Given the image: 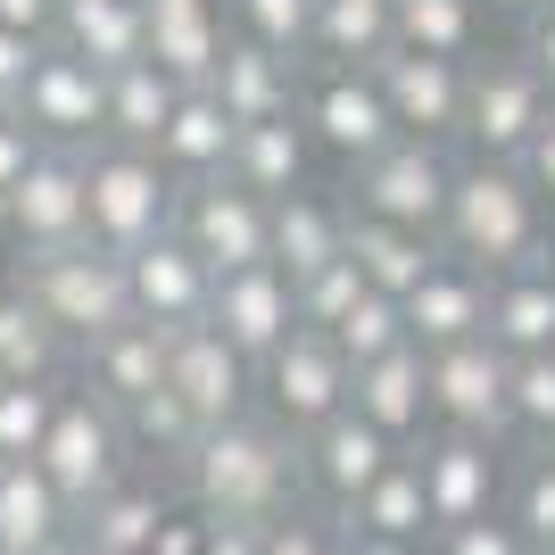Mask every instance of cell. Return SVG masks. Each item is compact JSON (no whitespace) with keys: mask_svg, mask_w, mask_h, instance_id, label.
I'll use <instances>...</instances> for the list:
<instances>
[{"mask_svg":"<svg viewBox=\"0 0 555 555\" xmlns=\"http://www.w3.org/2000/svg\"><path fill=\"white\" fill-rule=\"evenodd\" d=\"M183 489L208 522H274L299 506V440L274 415H232L216 431H199V448L183 456Z\"/></svg>","mask_w":555,"mask_h":555,"instance_id":"obj_1","label":"cell"},{"mask_svg":"<svg viewBox=\"0 0 555 555\" xmlns=\"http://www.w3.org/2000/svg\"><path fill=\"white\" fill-rule=\"evenodd\" d=\"M440 249L481 266V274H514V266H547L555 232L539 191L522 183L514 158H456V183H448V216H440Z\"/></svg>","mask_w":555,"mask_h":555,"instance_id":"obj_2","label":"cell"},{"mask_svg":"<svg viewBox=\"0 0 555 555\" xmlns=\"http://www.w3.org/2000/svg\"><path fill=\"white\" fill-rule=\"evenodd\" d=\"M9 282L67 332V348H92V340H108L116 324H141L133 315V282H125V257L100 249V241H75V249H50V257H17Z\"/></svg>","mask_w":555,"mask_h":555,"instance_id":"obj_3","label":"cell"},{"mask_svg":"<svg viewBox=\"0 0 555 555\" xmlns=\"http://www.w3.org/2000/svg\"><path fill=\"white\" fill-rule=\"evenodd\" d=\"M175 199H183V183L158 166V150H133V141L83 150V216H92L100 249H150L158 232H175Z\"/></svg>","mask_w":555,"mask_h":555,"instance_id":"obj_4","label":"cell"},{"mask_svg":"<svg viewBox=\"0 0 555 555\" xmlns=\"http://www.w3.org/2000/svg\"><path fill=\"white\" fill-rule=\"evenodd\" d=\"M34 464H42L50 481L75 498V514H83L100 489H116L125 473H133V440H125V415H116L100 390L67 382V398H59V415H50V440H42V456H34Z\"/></svg>","mask_w":555,"mask_h":555,"instance_id":"obj_5","label":"cell"},{"mask_svg":"<svg viewBox=\"0 0 555 555\" xmlns=\"http://www.w3.org/2000/svg\"><path fill=\"white\" fill-rule=\"evenodd\" d=\"M448 183H456L448 141L398 133L390 150H373L365 166H348V208H357V216H390V224H415V232H440Z\"/></svg>","mask_w":555,"mask_h":555,"instance_id":"obj_6","label":"cell"},{"mask_svg":"<svg viewBox=\"0 0 555 555\" xmlns=\"http://www.w3.org/2000/svg\"><path fill=\"white\" fill-rule=\"evenodd\" d=\"M299 125L315 133V150L340 166H365L373 150H390L398 141V116L373 83V67H315L307 59L299 75Z\"/></svg>","mask_w":555,"mask_h":555,"instance_id":"obj_7","label":"cell"},{"mask_svg":"<svg viewBox=\"0 0 555 555\" xmlns=\"http://www.w3.org/2000/svg\"><path fill=\"white\" fill-rule=\"evenodd\" d=\"M175 232L208 257L216 274H241V266H266L274 257V199L232 175H208V183H183L175 199Z\"/></svg>","mask_w":555,"mask_h":555,"instance_id":"obj_8","label":"cell"},{"mask_svg":"<svg viewBox=\"0 0 555 555\" xmlns=\"http://www.w3.org/2000/svg\"><path fill=\"white\" fill-rule=\"evenodd\" d=\"M555 116V92L531 59H481L464 67V150L473 158H522L531 133Z\"/></svg>","mask_w":555,"mask_h":555,"instance_id":"obj_9","label":"cell"},{"mask_svg":"<svg viewBox=\"0 0 555 555\" xmlns=\"http://www.w3.org/2000/svg\"><path fill=\"white\" fill-rule=\"evenodd\" d=\"M9 108L34 125L42 150H100V133H108V75H100L92 59H75V50L50 42Z\"/></svg>","mask_w":555,"mask_h":555,"instance_id":"obj_10","label":"cell"},{"mask_svg":"<svg viewBox=\"0 0 555 555\" xmlns=\"http://www.w3.org/2000/svg\"><path fill=\"white\" fill-rule=\"evenodd\" d=\"M348 382H357V373H348V357L332 348V332H307V324L291 332L266 365H257V398H266V415H274L291 440H307L315 423L340 415V406H348Z\"/></svg>","mask_w":555,"mask_h":555,"instance_id":"obj_11","label":"cell"},{"mask_svg":"<svg viewBox=\"0 0 555 555\" xmlns=\"http://www.w3.org/2000/svg\"><path fill=\"white\" fill-rule=\"evenodd\" d=\"M0 232L17 257H50L92 241V216H83V150H42L25 166V183L0 199Z\"/></svg>","mask_w":555,"mask_h":555,"instance_id":"obj_12","label":"cell"},{"mask_svg":"<svg viewBox=\"0 0 555 555\" xmlns=\"http://www.w3.org/2000/svg\"><path fill=\"white\" fill-rule=\"evenodd\" d=\"M423 464V498H431V539L456 531V522H481L506 498V440H481V431H448L415 448Z\"/></svg>","mask_w":555,"mask_h":555,"instance_id":"obj_13","label":"cell"},{"mask_svg":"<svg viewBox=\"0 0 555 555\" xmlns=\"http://www.w3.org/2000/svg\"><path fill=\"white\" fill-rule=\"evenodd\" d=\"M506 390H514V357L489 340V332L431 348V423L506 440Z\"/></svg>","mask_w":555,"mask_h":555,"instance_id":"obj_14","label":"cell"},{"mask_svg":"<svg viewBox=\"0 0 555 555\" xmlns=\"http://www.w3.org/2000/svg\"><path fill=\"white\" fill-rule=\"evenodd\" d=\"M390 464H398V440L382 431V423H365L357 406H340L332 423H315V431L299 440V481L324 498V514H348Z\"/></svg>","mask_w":555,"mask_h":555,"instance_id":"obj_15","label":"cell"},{"mask_svg":"<svg viewBox=\"0 0 555 555\" xmlns=\"http://www.w3.org/2000/svg\"><path fill=\"white\" fill-rule=\"evenodd\" d=\"M166 390H175L191 415L216 431V423L249 415L257 365H249V357H241L216 324H183V332H166Z\"/></svg>","mask_w":555,"mask_h":555,"instance_id":"obj_16","label":"cell"},{"mask_svg":"<svg viewBox=\"0 0 555 555\" xmlns=\"http://www.w3.org/2000/svg\"><path fill=\"white\" fill-rule=\"evenodd\" d=\"M464 67L473 59H423V50H382L373 59V83L390 100L398 133L415 141H464Z\"/></svg>","mask_w":555,"mask_h":555,"instance_id":"obj_17","label":"cell"},{"mask_svg":"<svg viewBox=\"0 0 555 555\" xmlns=\"http://www.w3.org/2000/svg\"><path fill=\"white\" fill-rule=\"evenodd\" d=\"M125 282H133V315L158 332L208 324V307H216V266L191 249L183 232H158L150 249H133L125 257Z\"/></svg>","mask_w":555,"mask_h":555,"instance_id":"obj_18","label":"cell"},{"mask_svg":"<svg viewBox=\"0 0 555 555\" xmlns=\"http://www.w3.org/2000/svg\"><path fill=\"white\" fill-rule=\"evenodd\" d=\"M208 324L224 332L249 365H266L291 332H299V299H291V274H282L274 257L266 266H241V274H216V307H208Z\"/></svg>","mask_w":555,"mask_h":555,"instance_id":"obj_19","label":"cell"},{"mask_svg":"<svg viewBox=\"0 0 555 555\" xmlns=\"http://www.w3.org/2000/svg\"><path fill=\"white\" fill-rule=\"evenodd\" d=\"M398 307H406V340L431 357V348H448V340L489 332V274H481V266H464V257H440Z\"/></svg>","mask_w":555,"mask_h":555,"instance_id":"obj_20","label":"cell"},{"mask_svg":"<svg viewBox=\"0 0 555 555\" xmlns=\"http://www.w3.org/2000/svg\"><path fill=\"white\" fill-rule=\"evenodd\" d=\"M75 547V498L42 464H0V555H67Z\"/></svg>","mask_w":555,"mask_h":555,"instance_id":"obj_21","label":"cell"},{"mask_svg":"<svg viewBox=\"0 0 555 555\" xmlns=\"http://www.w3.org/2000/svg\"><path fill=\"white\" fill-rule=\"evenodd\" d=\"M299 75H307V59L266 50V42H241V34H232L224 59H216V75H208V92L224 100L232 125H266V116H291V108H299Z\"/></svg>","mask_w":555,"mask_h":555,"instance_id":"obj_22","label":"cell"},{"mask_svg":"<svg viewBox=\"0 0 555 555\" xmlns=\"http://www.w3.org/2000/svg\"><path fill=\"white\" fill-rule=\"evenodd\" d=\"M348 406H357L365 423H382L398 448L423 440V423H431V357H423L415 340H398L390 357L357 365V382H348Z\"/></svg>","mask_w":555,"mask_h":555,"instance_id":"obj_23","label":"cell"},{"mask_svg":"<svg viewBox=\"0 0 555 555\" xmlns=\"http://www.w3.org/2000/svg\"><path fill=\"white\" fill-rule=\"evenodd\" d=\"M141 25H150V59L175 83H208L224 42H232L224 0H141Z\"/></svg>","mask_w":555,"mask_h":555,"instance_id":"obj_24","label":"cell"},{"mask_svg":"<svg viewBox=\"0 0 555 555\" xmlns=\"http://www.w3.org/2000/svg\"><path fill=\"white\" fill-rule=\"evenodd\" d=\"M75 382L83 390H100L125 415V406H141L150 390H166V332L158 324H116L108 340L75 348Z\"/></svg>","mask_w":555,"mask_h":555,"instance_id":"obj_25","label":"cell"},{"mask_svg":"<svg viewBox=\"0 0 555 555\" xmlns=\"http://www.w3.org/2000/svg\"><path fill=\"white\" fill-rule=\"evenodd\" d=\"M232 133H241V125L224 116V100H216L208 83H191V92L175 100V116L158 125L150 150H158V166L175 175V183H208V175L232 166Z\"/></svg>","mask_w":555,"mask_h":555,"instance_id":"obj_26","label":"cell"},{"mask_svg":"<svg viewBox=\"0 0 555 555\" xmlns=\"http://www.w3.org/2000/svg\"><path fill=\"white\" fill-rule=\"evenodd\" d=\"M348 257H357L365 291L406 299L448 249H440V232H415V224H390V216H357V208H348Z\"/></svg>","mask_w":555,"mask_h":555,"instance_id":"obj_27","label":"cell"},{"mask_svg":"<svg viewBox=\"0 0 555 555\" xmlns=\"http://www.w3.org/2000/svg\"><path fill=\"white\" fill-rule=\"evenodd\" d=\"M307 166H315V133H307L299 108H291V116H266V125H241L224 175L266 191V199H291V191H307Z\"/></svg>","mask_w":555,"mask_h":555,"instance_id":"obj_28","label":"cell"},{"mask_svg":"<svg viewBox=\"0 0 555 555\" xmlns=\"http://www.w3.org/2000/svg\"><path fill=\"white\" fill-rule=\"evenodd\" d=\"M50 42L75 50V59H92V67L108 75V67L150 59V25H141V0H59Z\"/></svg>","mask_w":555,"mask_h":555,"instance_id":"obj_29","label":"cell"},{"mask_svg":"<svg viewBox=\"0 0 555 555\" xmlns=\"http://www.w3.org/2000/svg\"><path fill=\"white\" fill-rule=\"evenodd\" d=\"M489 340L506 357H547L555 348V266L489 274Z\"/></svg>","mask_w":555,"mask_h":555,"instance_id":"obj_30","label":"cell"},{"mask_svg":"<svg viewBox=\"0 0 555 555\" xmlns=\"http://www.w3.org/2000/svg\"><path fill=\"white\" fill-rule=\"evenodd\" d=\"M158 522H166V489H150V481L125 473L116 489H100L92 506L75 514V547L83 555H150Z\"/></svg>","mask_w":555,"mask_h":555,"instance_id":"obj_31","label":"cell"},{"mask_svg":"<svg viewBox=\"0 0 555 555\" xmlns=\"http://www.w3.org/2000/svg\"><path fill=\"white\" fill-rule=\"evenodd\" d=\"M67 365H75L67 332L17 282H0V382H67Z\"/></svg>","mask_w":555,"mask_h":555,"instance_id":"obj_32","label":"cell"},{"mask_svg":"<svg viewBox=\"0 0 555 555\" xmlns=\"http://www.w3.org/2000/svg\"><path fill=\"white\" fill-rule=\"evenodd\" d=\"M340 249H348V199H324V191L274 199V266L291 282L315 274V266H332Z\"/></svg>","mask_w":555,"mask_h":555,"instance_id":"obj_33","label":"cell"},{"mask_svg":"<svg viewBox=\"0 0 555 555\" xmlns=\"http://www.w3.org/2000/svg\"><path fill=\"white\" fill-rule=\"evenodd\" d=\"M390 42H398L390 0H315V25H307L315 67H373Z\"/></svg>","mask_w":555,"mask_h":555,"instance_id":"obj_34","label":"cell"},{"mask_svg":"<svg viewBox=\"0 0 555 555\" xmlns=\"http://www.w3.org/2000/svg\"><path fill=\"white\" fill-rule=\"evenodd\" d=\"M332 522H348V531H373V539H431V498H423V464L415 448H398V464L382 473V481L357 498L348 514H332Z\"/></svg>","mask_w":555,"mask_h":555,"instance_id":"obj_35","label":"cell"},{"mask_svg":"<svg viewBox=\"0 0 555 555\" xmlns=\"http://www.w3.org/2000/svg\"><path fill=\"white\" fill-rule=\"evenodd\" d=\"M183 92H191V83H175L158 59L108 67V133H100V141H133V150H150V141H158V125L175 116V100H183Z\"/></svg>","mask_w":555,"mask_h":555,"instance_id":"obj_36","label":"cell"},{"mask_svg":"<svg viewBox=\"0 0 555 555\" xmlns=\"http://www.w3.org/2000/svg\"><path fill=\"white\" fill-rule=\"evenodd\" d=\"M398 50L423 59H473L481 50V0H390Z\"/></svg>","mask_w":555,"mask_h":555,"instance_id":"obj_37","label":"cell"},{"mask_svg":"<svg viewBox=\"0 0 555 555\" xmlns=\"http://www.w3.org/2000/svg\"><path fill=\"white\" fill-rule=\"evenodd\" d=\"M199 431H208V423L191 415L175 390H150L141 406H125V440H133V456H166L175 473H183V456L199 448Z\"/></svg>","mask_w":555,"mask_h":555,"instance_id":"obj_38","label":"cell"},{"mask_svg":"<svg viewBox=\"0 0 555 555\" xmlns=\"http://www.w3.org/2000/svg\"><path fill=\"white\" fill-rule=\"evenodd\" d=\"M59 398H67V382H0V464L42 456Z\"/></svg>","mask_w":555,"mask_h":555,"instance_id":"obj_39","label":"cell"},{"mask_svg":"<svg viewBox=\"0 0 555 555\" xmlns=\"http://www.w3.org/2000/svg\"><path fill=\"white\" fill-rule=\"evenodd\" d=\"M398 340H406V307H398L390 291H365V299H357L340 324H332V348L348 357V373L373 365V357H390Z\"/></svg>","mask_w":555,"mask_h":555,"instance_id":"obj_40","label":"cell"},{"mask_svg":"<svg viewBox=\"0 0 555 555\" xmlns=\"http://www.w3.org/2000/svg\"><path fill=\"white\" fill-rule=\"evenodd\" d=\"M224 17L241 42H266V50H291L307 59V25H315V0H224Z\"/></svg>","mask_w":555,"mask_h":555,"instance_id":"obj_41","label":"cell"},{"mask_svg":"<svg viewBox=\"0 0 555 555\" xmlns=\"http://www.w3.org/2000/svg\"><path fill=\"white\" fill-rule=\"evenodd\" d=\"M506 431H522L531 448H547V440H555V348H547V357H514Z\"/></svg>","mask_w":555,"mask_h":555,"instance_id":"obj_42","label":"cell"},{"mask_svg":"<svg viewBox=\"0 0 555 555\" xmlns=\"http://www.w3.org/2000/svg\"><path fill=\"white\" fill-rule=\"evenodd\" d=\"M291 299H299V324H307V332H332V324L348 315V307L365 299V274H357V257L340 249L332 266H315V274H299V282H291Z\"/></svg>","mask_w":555,"mask_h":555,"instance_id":"obj_43","label":"cell"},{"mask_svg":"<svg viewBox=\"0 0 555 555\" xmlns=\"http://www.w3.org/2000/svg\"><path fill=\"white\" fill-rule=\"evenodd\" d=\"M514 522H522V539H531L539 555L555 547V456L522 464V481H514Z\"/></svg>","mask_w":555,"mask_h":555,"instance_id":"obj_44","label":"cell"},{"mask_svg":"<svg viewBox=\"0 0 555 555\" xmlns=\"http://www.w3.org/2000/svg\"><path fill=\"white\" fill-rule=\"evenodd\" d=\"M266 555H348V547H340V522H332V514L291 506V514L266 522Z\"/></svg>","mask_w":555,"mask_h":555,"instance_id":"obj_45","label":"cell"},{"mask_svg":"<svg viewBox=\"0 0 555 555\" xmlns=\"http://www.w3.org/2000/svg\"><path fill=\"white\" fill-rule=\"evenodd\" d=\"M431 555H539V547L522 539V522H514V514H481V522L440 531V547H431Z\"/></svg>","mask_w":555,"mask_h":555,"instance_id":"obj_46","label":"cell"},{"mask_svg":"<svg viewBox=\"0 0 555 555\" xmlns=\"http://www.w3.org/2000/svg\"><path fill=\"white\" fill-rule=\"evenodd\" d=\"M42 158V141H34V125H25L17 108H0V199L25 183V166Z\"/></svg>","mask_w":555,"mask_h":555,"instance_id":"obj_47","label":"cell"},{"mask_svg":"<svg viewBox=\"0 0 555 555\" xmlns=\"http://www.w3.org/2000/svg\"><path fill=\"white\" fill-rule=\"evenodd\" d=\"M42 34H17V25H0V100L25 92V75H34V59H42Z\"/></svg>","mask_w":555,"mask_h":555,"instance_id":"obj_48","label":"cell"},{"mask_svg":"<svg viewBox=\"0 0 555 555\" xmlns=\"http://www.w3.org/2000/svg\"><path fill=\"white\" fill-rule=\"evenodd\" d=\"M514 166H522V183L539 191V208L555 216V116H547V125H539V133H531V150H522V158H514Z\"/></svg>","mask_w":555,"mask_h":555,"instance_id":"obj_49","label":"cell"},{"mask_svg":"<svg viewBox=\"0 0 555 555\" xmlns=\"http://www.w3.org/2000/svg\"><path fill=\"white\" fill-rule=\"evenodd\" d=\"M199 547H208V514H199V506H166V522H158V539H150V555H199Z\"/></svg>","mask_w":555,"mask_h":555,"instance_id":"obj_50","label":"cell"},{"mask_svg":"<svg viewBox=\"0 0 555 555\" xmlns=\"http://www.w3.org/2000/svg\"><path fill=\"white\" fill-rule=\"evenodd\" d=\"M199 555H266V522H208Z\"/></svg>","mask_w":555,"mask_h":555,"instance_id":"obj_51","label":"cell"},{"mask_svg":"<svg viewBox=\"0 0 555 555\" xmlns=\"http://www.w3.org/2000/svg\"><path fill=\"white\" fill-rule=\"evenodd\" d=\"M522 59H531V67H539V83L555 92V0L531 17V42H522Z\"/></svg>","mask_w":555,"mask_h":555,"instance_id":"obj_52","label":"cell"},{"mask_svg":"<svg viewBox=\"0 0 555 555\" xmlns=\"http://www.w3.org/2000/svg\"><path fill=\"white\" fill-rule=\"evenodd\" d=\"M50 17H59V0H0V25H17V34H42V42H50Z\"/></svg>","mask_w":555,"mask_h":555,"instance_id":"obj_53","label":"cell"},{"mask_svg":"<svg viewBox=\"0 0 555 555\" xmlns=\"http://www.w3.org/2000/svg\"><path fill=\"white\" fill-rule=\"evenodd\" d=\"M340 547L348 555H423L415 539H373V531H348V522H340Z\"/></svg>","mask_w":555,"mask_h":555,"instance_id":"obj_54","label":"cell"},{"mask_svg":"<svg viewBox=\"0 0 555 555\" xmlns=\"http://www.w3.org/2000/svg\"><path fill=\"white\" fill-rule=\"evenodd\" d=\"M539 9H547V0H481V17H522V25H531Z\"/></svg>","mask_w":555,"mask_h":555,"instance_id":"obj_55","label":"cell"},{"mask_svg":"<svg viewBox=\"0 0 555 555\" xmlns=\"http://www.w3.org/2000/svg\"><path fill=\"white\" fill-rule=\"evenodd\" d=\"M539 456H555V440H547V448H539Z\"/></svg>","mask_w":555,"mask_h":555,"instance_id":"obj_56","label":"cell"},{"mask_svg":"<svg viewBox=\"0 0 555 555\" xmlns=\"http://www.w3.org/2000/svg\"><path fill=\"white\" fill-rule=\"evenodd\" d=\"M67 555H83V547H67Z\"/></svg>","mask_w":555,"mask_h":555,"instance_id":"obj_57","label":"cell"},{"mask_svg":"<svg viewBox=\"0 0 555 555\" xmlns=\"http://www.w3.org/2000/svg\"><path fill=\"white\" fill-rule=\"evenodd\" d=\"M0 108H9V100H0Z\"/></svg>","mask_w":555,"mask_h":555,"instance_id":"obj_58","label":"cell"},{"mask_svg":"<svg viewBox=\"0 0 555 555\" xmlns=\"http://www.w3.org/2000/svg\"><path fill=\"white\" fill-rule=\"evenodd\" d=\"M547 555H555V547H547Z\"/></svg>","mask_w":555,"mask_h":555,"instance_id":"obj_59","label":"cell"}]
</instances>
